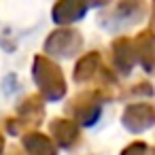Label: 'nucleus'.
<instances>
[{
	"mask_svg": "<svg viewBox=\"0 0 155 155\" xmlns=\"http://www.w3.org/2000/svg\"><path fill=\"white\" fill-rule=\"evenodd\" d=\"M151 155H155V149H153V153H151Z\"/></svg>",
	"mask_w": 155,
	"mask_h": 155,
	"instance_id": "nucleus-10",
	"label": "nucleus"
},
{
	"mask_svg": "<svg viewBox=\"0 0 155 155\" xmlns=\"http://www.w3.org/2000/svg\"><path fill=\"white\" fill-rule=\"evenodd\" d=\"M85 9H87L85 0H62V2L55 7L53 15H55V21L68 24V21H77L85 13Z\"/></svg>",
	"mask_w": 155,
	"mask_h": 155,
	"instance_id": "nucleus-4",
	"label": "nucleus"
},
{
	"mask_svg": "<svg viewBox=\"0 0 155 155\" xmlns=\"http://www.w3.org/2000/svg\"><path fill=\"white\" fill-rule=\"evenodd\" d=\"M121 155H149V149H147L144 142H134V144H130Z\"/></svg>",
	"mask_w": 155,
	"mask_h": 155,
	"instance_id": "nucleus-8",
	"label": "nucleus"
},
{
	"mask_svg": "<svg viewBox=\"0 0 155 155\" xmlns=\"http://www.w3.org/2000/svg\"><path fill=\"white\" fill-rule=\"evenodd\" d=\"M123 125L130 132H144L151 125H155V104H130L123 113Z\"/></svg>",
	"mask_w": 155,
	"mask_h": 155,
	"instance_id": "nucleus-1",
	"label": "nucleus"
},
{
	"mask_svg": "<svg viewBox=\"0 0 155 155\" xmlns=\"http://www.w3.org/2000/svg\"><path fill=\"white\" fill-rule=\"evenodd\" d=\"M136 53L140 64L149 70L155 72V34L153 32H142L136 38Z\"/></svg>",
	"mask_w": 155,
	"mask_h": 155,
	"instance_id": "nucleus-3",
	"label": "nucleus"
},
{
	"mask_svg": "<svg viewBox=\"0 0 155 155\" xmlns=\"http://www.w3.org/2000/svg\"><path fill=\"white\" fill-rule=\"evenodd\" d=\"M138 53H136V47L127 41V38H121L115 43V62L117 66L121 68V72H130V68L134 66Z\"/></svg>",
	"mask_w": 155,
	"mask_h": 155,
	"instance_id": "nucleus-5",
	"label": "nucleus"
},
{
	"mask_svg": "<svg viewBox=\"0 0 155 155\" xmlns=\"http://www.w3.org/2000/svg\"><path fill=\"white\" fill-rule=\"evenodd\" d=\"M151 21H153V26H155V0H153V7H151Z\"/></svg>",
	"mask_w": 155,
	"mask_h": 155,
	"instance_id": "nucleus-9",
	"label": "nucleus"
},
{
	"mask_svg": "<svg viewBox=\"0 0 155 155\" xmlns=\"http://www.w3.org/2000/svg\"><path fill=\"white\" fill-rule=\"evenodd\" d=\"M26 147H28L34 155H53V149H51L49 140L43 138V136H32V138H28V140H26Z\"/></svg>",
	"mask_w": 155,
	"mask_h": 155,
	"instance_id": "nucleus-7",
	"label": "nucleus"
},
{
	"mask_svg": "<svg viewBox=\"0 0 155 155\" xmlns=\"http://www.w3.org/2000/svg\"><path fill=\"white\" fill-rule=\"evenodd\" d=\"M77 47H79L77 34H68V32H64V34H53V38H51L49 45H47V49L53 51L55 55H72V51H74Z\"/></svg>",
	"mask_w": 155,
	"mask_h": 155,
	"instance_id": "nucleus-6",
	"label": "nucleus"
},
{
	"mask_svg": "<svg viewBox=\"0 0 155 155\" xmlns=\"http://www.w3.org/2000/svg\"><path fill=\"white\" fill-rule=\"evenodd\" d=\"M36 81L43 85V89L47 91L49 98H60V96L64 94L62 74H60L58 68L51 66L49 62H43V60L36 62Z\"/></svg>",
	"mask_w": 155,
	"mask_h": 155,
	"instance_id": "nucleus-2",
	"label": "nucleus"
}]
</instances>
